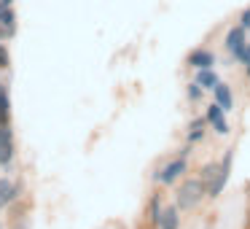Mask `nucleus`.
Here are the masks:
<instances>
[{"mask_svg":"<svg viewBox=\"0 0 250 229\" xmlns=\"http://www.w3.org/2000/svg\"><path fill=\"white\" fill-rule=\"evenodd\" d=\"M202 92H205V87H202L199 81H191L188 89H186V97H188L191 103H196V100H202Z\"/></svg>","mask_w":250,"mask_h":229,"instance_id":"16","label":"nucleus"},{"mask_svg":"<svg viewBox=\"0 0 250 229\" xmlns=\"http://www.w3.org/2000/svg\"><path fill=\"white\" fill-rule=\"evenodd\" d=\"M212 94H215V103L221 105V108L226 111V114L234 108V94H231V89H229V84H223V81H221L215 89H212Z\"/></svg>","mask_w":250,"mask_h":229,"instance_id":"8","label":"nucleus"},{"mask_svg":"<svg viewBox=\"0 0 250 229\" xmlns=\"http://www.w3.org/2000/svg\"><path fill=\"white\" fill-rule=\"evenodd\" d=\"M8 183H11V181H8V178H0V191L6 189V186H8Z\"/></svg>","mask_w":250,"mask_h":229,"instance_id":"21","label":"nucleus"},{"mask_svg":"<svg viewBox=\"0 0 250 229\" xmlns=\"http://www.w3.org/2000/svg\"><path fill=\"white\" fill-rule=\"evenodd\" d=\"M180 227V207H167L162 216V224H159V229H178Z\"/></svg>","mask_w":250,"mask_h":229,"instance_id":"11","label":"nucleus"},{"mask_svg":"<svg viewBox=\"0 0 250 229\" xmlns=\"http://www.w3.org/2000/svg\"><path fill=\"white\" fill-rule=\"evenodd\" d=\"M239 62H242V65H245V73H248V76H250V46H248V51H245V54H242V60H239Z\"/></svg>","mask_w":250,"mask_h":229,"instance_id":"20","label":"nucleus"},{"mask_svg":"<svg viewBox=\"0 0 250 229\" xmlns=\"http://www.w3.org/2000/svg\"><path fill=\"white\" fill-rule=\"evenodd\" d=\"M188 65L194 68V70L212 68V65H215V54H212L210 49H194V51L188 54Z\"/></svg>","mask_w":250,"mask_h":229,"instance_id":"7","label":"nucleus"},{"mask_svg":"<svg viewBox=\"0 0 250 229\" xmlns=\"http://www.w3.org/2000/svg\"><path fill=\"white\" fill-rule=\"evenodd\" d=\"M14 159V137H11V127L0 124V164H8Z\"/></svg>","mask_w":250,"mask_h":229,"instance_id":"6","label":"nucleus"},{"mask_svg":"<svg viewBox=\"0 0 250 229\" xmlns=\"http://www.w3.org/2000/svg\"><path fill=\"white\" fill-rule=\"evenodd\" d=\"M207 194V183L202 178H188L180 183L178 194H175V205L180 207V210H191V207H196L202 202V197Z\"/></svg>","mask_w":250,"mask_h":229,"instance_id":"1","label":"nucleus"},{"mask_svg":"<svg viewBox=\"0 0 250 229\" xmlns=\"http://www.w3.org/2000/svg\"><path fill=\"white\" fill-rule=\"evenodd\" d=\"M245 33H248V30H245L242 24H237V27H231L226 33V41H223V44H226L229 54H231L234 60H242V54L248 51V46H250V41H248Z\"/></svg>","mask_w":250,"mask_h":229,"instance_id":"3","label":"nucleus"},{"mask_svg":"<svg viewBox=\"0 0 250 229\" xmlns=\"http://www.w3.org/2000/svg\"><path fill=\"white\" fill-rule=\"evenodd\" d=\"M17 229H24V227H17Z\"/></svg>","mask_w":250,"mask_h":229,"instance_id":"22","label":"nucleus"},{"mask_svg":"<svg viewBox=\"0 0 250 229\" xmlns=\"http://www.w3.org/2000/svg\"><path fill=\"white\" fill-rule=\"evenodd\" d=\"M231 159H234V154L229 151V154H226V159L221 162V167H218L215 181H212V183L207 186V197H218V194L223 191V186H226V181H229V173H231Z\"/></svg>","mask_w":250,"mask_h":229,"instance_id":"4","label":"nucleus"},{"mask_svg":"<svg viewBox=\"0 0 250 229\" xmlns=\"http://www.w3.org/2000/svg\"><path fill=\"white\" fill-rule=\"evenodd\" d=\"M0 229H3V227H0Z\"/></svg>","mask_w":250,"mask_h":229,"instance_id":"23","label":"nucleus"},{"mask_svg":"<svg viewBox=\"0 0 250 229\" xmlns=\"http://www.w3.org/2000/svg\"><path fill=\"white\" fill-rule=\"evenodd\" d=\"M11 65V57H8V46L0 41V70H6V68Z\"/></svg>","mask_w":250,"mask_h":229,"instance_id":"18","label":"nucleus"},{"mask_svg":"<svg viewBox=\"0 0 250 229\" xmlns=\"http://www.w3.org/2000/svg\"><path fill=\"white\" fill-rule=\"evenodd\" d=\"M196 81H199L205 89H210V92L218 87V84H221V81H218V76H215V70H212V68H205V70H196Z\"/></svg>","mask_w":250,"mask_h":229,"instance_id":"12","label":"nucleus"},{"mask_svg":"<svg viewBox=\"0 0 250 229\" xmlns=\"http://www.w3.org/2000/svg\"><path fill=\"white\" fill-rule=\"evenodd\" d=\"M8 116H11V100L6 84H0V124H8Z\"/></svg>","mask_w":250,"mask_h":229,"instance_id":"13","label":"nucleus"},{"mask_svg":"<svg viewBox=\"0 0 250 229\" xmlns=\"http://www.w3.org/2000/svg\"><path fill=\"white\" fill-rule=\"evenodd\" d=\"M17 197H19V186L17 183H8L6 189L0 191V207H6L8 202H14Z\"/></svg>","mask_w":250,"mask_h":229,"instance_id":"15","label":"nucleus"},{"mask_svg":"<svg viewBox=\"0 0 250 229\" xmlns=\"http://www.w3.org/2000/svg\"><path fill=\"white\" fill-rule=\"evenodd\" d=\"M218 167H221V164H205V167H202V181H205L207 186H210L212 181H215V175H218Z\"/></svg>","mask_w":250,"mask_h":229,"instance_id":"17","label":"nucleus"},{"mask_svg":"<svg viewBox=\"0 0 250 229\" xmlns=\"http://www.w3.org/2000/svg\"><path fill=\"white\" fill-rule=\"evenodd\" d=\"M207 124H210L207 119H194V121H191L188 132H186V137H188V143H199V140H205Z\"/></svg>","mask_w":250,"mask_h":229,"instance_id":"9","label":"nucleus"},{"mask_svg":"<svg viewBox=\"0 0 250 229\" xmlns=\"http://www.w3.org/2000/svg\"><path fill=\"white\" fill-rule=\"evenodd\" d=\"M0 30H6L8 38L14 35V30H17V11H14V6L0 11Z\"/></svg>","mask_w":250,"mask_h":229,"instance_id":"10","label":"nucleus"},{"mask_svg":"<svg viewBox=\"0 0 250 229\" xmlns=\"http://www.w3.org/2000/svg\"><path fill=\"white\" fill-rule=\"evenodd\" d=\"M207 121L212 124V130L218 132V135H229V121H226V111L221 108L218 103H212V105H207V116H205Z\"/></svg>","mask_w":250,"mask_h":229,"instance_id":"5","label":"nucleus"},{"mask_svg":"<svg viewBox=\"0 0 250 229\" xmlns=\"http://www.w3.org/2000/svg\"><path fill=\"white\" fill-rule=\"evenodd\" d=\"M239 24H242V27L250 33V8H245V11L239 14Z\"/></svg>","mask_w":250,"mask_h":229,"instance_id":"19","label":"nucleus"},{"mask_svg":"<svg viewBox=\"0 0 250 229\" xmlns=\"http://www.w3.org/2000/svg\"><path fill=\"white\" fill-rule=\"evenodd\" d=\"M188 170V164H186V157H175V159H169L167 164H164L162 170H159L153 178H156V183H162V186H172L175 181H180V175Z\"/></svg>","mask_w":250,"mask_h":229,"instance_id":"2","label":"nucleus"},{"mask_svg":"<svg viewBox=\"0 0 250 229\" xmlns=\"http://www.w3.org/2000/svg\"><path fill=\"white\" fill-rule=\"evenodd\" d=\"M164 210H167V207H162V200H159V197H153L151 205H148V213H151V224H153V227H159V224H162Z\"/></svg>","mask_w":250,"mask_h":229,"instance_id":"14","label":"nucleus"}]
</instances>
